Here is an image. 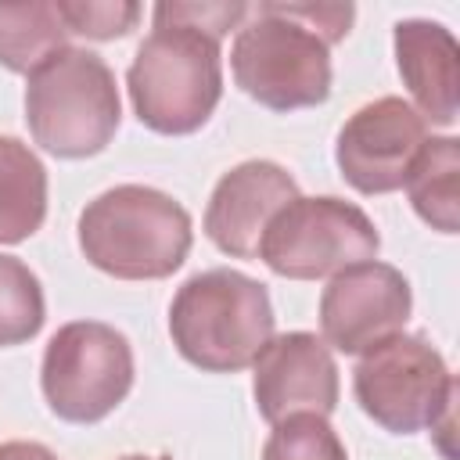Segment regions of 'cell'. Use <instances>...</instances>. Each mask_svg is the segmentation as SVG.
I'll list each match as a JSON object with an SVG mask.
<instances>
[{"mask_svg":"<svg viewBox=\"0 0 460 460\" xmlns=\"http://www.w3.org/2000/svg\"><path fill=\"white\" fill-rule=\"evenodd\" d=\"M151 22L155 29L129 61L126 90L147 129L187 137L208 122L223 97L219 36L194 22L172 18L162 4H155Z\"/></svg>","mask_w":460,"mask_h":460,"instance_id":"obj_1","label":"cell"},{"mask_svg":"<svg viewBox=\"0 0 460 460\" xmlns=\"http://www.w3.org/2000/svg\"><path fill=\"white\" fill-rule=\"evenodd\" d=\"M190 241V212L144 183H119L79 212V252L119 280L172 277L187 262Z\"/></svg>","mask_w":460,"mask_h":460,"instance_id":"obj_2","label":"cell"},{"mask_svg":"<svg viewBox=\"0 0 460 460\" xmlns=\"http://www.w3.org/2000/svg\"><path fill=\"white\" fill-rule=\"evenodd\" d=\"M277 327L270 291L255 277L216 266L180 284L169 305L176 352L208 374H237L259 359Z\"/></svg>","mask_w":460,"mask_h":460,"instance_id":"obj_3","label":"cell"},{"mask_svg":"<svg viewBox=\"0 0 460 460\" xmlns=\"http://www.w3.org/2000/svg\"><path fill=\"white\" fill-rule=\"evenodd\" d=\"M122 101L108 61L86 47H61L29 72L25 122L32 140L58 158H90L119 129Z\"/></svg>","mask_w":460,"mask_h":460,"instance_id":"obj_4","label":"cell"},{"mask_svg":"<svg viewBox=\"0 0 460 460\" xmlns=\"http://www.w3.org/2000/svg\"><path fill=\"white\" fill-rule=\"evenodd\" d=\"M234 83L270 111L316 108L331 97V47L288 4L248 7L230 47Z\"/></svg>","mask_w":460,"mask_h":460,"instance_id":"obj_5","label":"cell"},{"mask_svg":"<svg viewBox=\"0 0 460 460\" xmlns=\"http://www.w3.org/2000/svg\"><path fill=\"white\" fill-rule=\"evenodd\" d=\"M359 410L392 435L453 431L456 377L424 334H392L367 349L352 370Z\"/></svg>","mask_w":460,"mask_h":460,"instance_id":"obj_6","label":"cell"},{"mask_svg":"<svg viewBox=\"0 0 460 460\" xmlns=\"http://www.w3.org/2000/svg\"><path fill=\"white\" fill-rule=\"evenodd\" d=\"M377 248H381V234L359 205L334 194L323 198L298 194L266 223L255 255L277 277L320 280L374 259Z\"/></svg>","mask_w":460,"mask_h":460,"instance_id":"obj_7","label":"cell"},{"mask_svg":"<svg viewBox=\"0 0 460 460\" xmlns=\"http://www.w3.org/2000/svg\"><path fill=\"white\" fill-rule=\"evenodd\" d=\"M40 388L61 420H104L133 388L129 338L101 320H72L58 327L43 349Z\"/></svg>","mask_w":460,"mask_h":460,"instance_id":"obj_8","label":"cell"},{"mask_svg":"<svg viewBox=\"0 0 460 460\" xmlns=\"http://www.w3.org/2000/svg\"><path fill=\"white\" fill-rule=\"evenodd\" d=\"M413 313L410 280L377 259L334 273L320 295L323 341L345 356H363L385 338L399 334Z\"/></svg>","mask_w":460,"mask_h":460,"instance_id":"obj_9","label":"cell"},{"mask_svg":"<svg viewBox=\"0 0 460 460\" xmlns=\"http://www.w3.org/2000/svg\"><path fill=\"white\" fill-rule=\"evenodd\" d=\"M428 140V122L402 97H377L356 108L338 129L334 162L359 194H392L406 183L417 151Z\"/></svg>","mask_w":460,"mask_h":460,"instance_id":"obj_10","label":"cell"},{"mask_svg":"<svg viewBox=\"0 0 460 460\" xmlns=\"http://www.w3.org/2000/svg\"><path fill=\"white\" fill-rule=\"evenodd\" d=\"M252 367V395L266 424H280L295 413H334L341 388L338 363L331 345L313 331H288L270 338Z\"/></svg>","mask_w":460,"mask_h":460,"instance_id":"obj_11","label":"cell"},{"mask_svg":"<svg viewBox=\"0 0 460 460\" xmlns=\"http://www.w3.org/2000/svg\"><path fill=\"white\" fill-rule=\"evenodd\" d=\"M291 198H298V183L284 165L270 158H248L223 172L212 187L205 205V234L223 255L252 259L266 223Z\"/></svg>","mask_w":460,"mask_h":460,"instance_id":"obj_12","label":"cell"},{"mask_svg":"<svg viewBox=\"0 0 460 460\" xmlns=\"http://www.w3.org/2000/svg\"><path fill=\"white\" fill-rule=\"evenodd\" d=\"M395 65L413 97V111L431 126L456 122V90H460V47L456 36L428 18L395 22Z\"/></svg>","mask_w":460,"mask_h":460,"instance_id":"obj_13","label":"cell"},{"mask_svg":"<svg viewBox=\"0 0 460 460\" xmlns=\"http://www.w3.org/2000/svg\"><path fill=\"white\" fill-rule=\"evenodd\" d=\"M47 219V169L18 137L0 133V244L32 237Z\"/></svg>","mask_w":460,"mask_h":460,"instance_id":"obj_14","label":"cell"},{"mask_svg":"<svg viewBox=\"0 0 460 460\" xmlns=\"http://www.w3.org/2000/svg\"><path fill=\"white\" fill-rule=\"evenodd\" d=\"M406 194L413 212L438 234L460 230V140L428 137L406 172Z\"/></svg>","mask_w":460,"mask_h":460,"instance_id":"obj_15","label":"cell"},{"mask_svg":"<svg viewBox=\"0 0 460 460\" xmlns=\"http://www.w3.org/2000/svg\"><path fill=\"white\" fill-rule=\"evenodd\" d=\"M68 29L50 0L0 4V65L11 72H32L65 43Z\"/></svg>","mask_w":460,"mask_h":460,"instance_id":"obj_16","label":"cell"},{"mask_svg":"<svg viewBox=\"0 0 460 460\" xmlns=\"http://www.w3.org/2000/svg\"><path fill=\"white\" fill-rule=\"evenodd\" d=\"M43 320L47 302L40 277L18 255H0V349L36 338Z\"/></svg>","mask_w":460,"mask_h":460,"instance_id":"obj_17","label":"cell"},{"mask_svg":"<svg viewBox=\"0 0 460 460\" xmlns=\"http://www.w3.org/2000/svg\"><path fill=\"white\" fill-rule=\"evenodd\" d=\"M262 460H349V453L327 417L295 413L273 424L262 446Z\"/></svg>","mask_w":460,"mask_h":460,"instance_id":"obj_18","label":"cell"},{"mask_svg":"<svg viewBox=\"0 0 460 460\" xmlns=\"http://www.w3.org/2000/svg\"><path fill=\"white\" fill-rule=\"evenodd\" d=\"M68 32L86 40H119L140 22V4L133 0H54Z\"/></svg>","mask_w":460,"mask_h":460,"instance_id":"obj_19","label":"cell"},{"mask_svg":"<svg viewBox=\"0 0 460 460\" xmlns=\"http://www.w3.org/2000/svg\"><path fill=\"white\" fill-rule=\"evenodd\" d=\"M0 460H58L54 449H47L43 442H0Z\"/></svg>","mask_w":460,"mask_h":460,"instance_id":"obj_20","label":"cell"},{"mask_svg":"<svg viewBox=\"0 0 460 460\" xmlns=\"http://www.w3.org/2000/svg\"><path fill=\"white\" fill-rule=\"evenodd\" d=\"M119 460H172V456H165V453H158V456H144V453H126V456H119Z\"/></svg>","mask_w":460,"mask_h":460,"instance_id":"obj_21","label":"cell"}]
</instances>
